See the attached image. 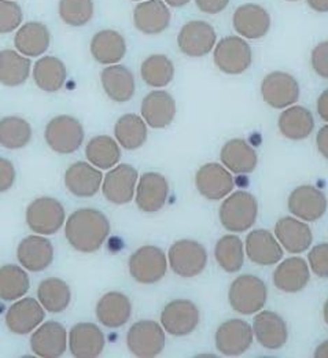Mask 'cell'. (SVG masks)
<instances>
[{
    "label": "cell",
    "instance_id": "cell-29",
    "mask_svg": "<svg viewBox=\"0 0 328 358\" xmlns=\"http://www.w3.org/2000/svg\"><path fill=\"white\" fill-rule=\"evenodd\" d=\"M102 87L111 101L129 102L135 95V77L122 65H110L101 73Z\"/></svg>",
    "mask_w": 328,
    "mask_h": 358
},
{
    "label": "cell",
    "instance_id": "cell-1",
    "mask_svg": "<svg viewBox=\"0 0 328 358\" xmlns=\"http://www.w3.org/2000/svg\"><path fill=\"white\" fill-rule=\"evenodd\" d=\"M109 234L108 217L97 209H78L66 220L65 236L74 250L80 252L99 250Z\"/></svg>",
    "mask_w": 328,
    "mask_h": 358
},
{
    "label": "cell",
    "instance_id": "cell-52",
    "mask_svg": "<svg viewBox=\"0 0 328 358\" xmlns=\"http://www.w3.org/2000/svg\"><path fill=\"white\" fill-rule=\"evenodd\" d=\"M318 114L319 117L328 122V90H326L325 92H322V95L319 96L318 99Z\"/></svg>",
    "mask_w": 328,
    "mask_h": 358
},
{
    "label": "cell",
    "instance_id": "cell-25",
    "mask_svg": "<svg viewBox=\"0 0 328 358\" xmlns=\"http://www.w3.org/2000/svg\"><path fill=\"white\" fill-rule=\"evenodd\" d=\"M102 172L88 162H76L65 172V185L77 198H91L102 187Z\"/></svg>",
    "mask_w": 328,
    "mask_h": 358
},
{
    "label": "cell",
    "instance_id": "cell-51",
    "mask_svg": "<svg viewBox=\"0 0 328 358\" xmlns=\"http://www.w3.org/2000/svg\"><path fill=\"white\" fill-rule=\"evenodd\" d=\"M316 143H318V150L319 152L328 159V125L323 127L316 138Z\"/></svg>",
    "mask_w": 328,
    "mask_h": 358
},
{
    "label": "cell",
    "instance_id": "cell-39",
    "mask_svg": "<svg viewBox=\"0 0 328 358\" xmlns=\"http://www.w3.org/2000/svg\"><path fill=\"white\" fill-rule=\"evenodd\" d=\"M114 136L125 150H138L146 143V121L138 114H125L115 122Z\"/></svg>",
    "mask_w": 328,
    "mask_h": 358
},
{
    "label": "cell",
    "instance_id": "cell-23",
    "mask_svg": "<svg viewBox=\"0 0 328 358\" xmlns=\"http://www.w3.org/2000/svg\"><path fill=\"white\" fill-rule=\"evenodd\" d=\"M253 332L257 342L268 350H278L283 348L289 338L286 322L279 315L269 310L261 312L255 316Z\"/></svg>",
    "mask_w": 328,
    "mask_h": 358
},
{
    "label": "cell",
    "instance_id": "cell-38",
    "mask_svg": "<svg viewBox=\"0 0 328 358\" xmlns=\"http://www.w3.org/2000/svg\"><path fill=\"white\" fill-rule=\"evenodd\" d=\"M37 296L41 306L51 313H61L68 309L72 292L66 282L58 278H48L40 283Z\"/></svg>",
    "mask_w": 328,
    "mask_h": 358
},
{
    "label": "cell",
    "instance_id": "cell-20",
    "mask_svg": "<svg viewBox=\"0 0 328 358\" xmlns=\"http://www.w3.org/2000/svg\"><path fill=\"white\" fill-rule=\"evenodd\" d=\"M234 28L242 37L261 38L269 32L271 15L259 4L246 3L236 8L234 13Z\"/></svg>",
    "mask_w": 328,
    "mask_h": 358
},
{
    "label": "cell",
    "instance_id": "cell-58",
    "mask_svg": "<svg viewBox=\"0 0 328 358\" xmlns=\"http://www.w3.org/2000/svg\"><path fill=\"white\" fill-rule=\"evenodd\" d=\"M287 1H298V0H287Z\"/></svg>",
    "mask_w": 328,
    "mask_h": 358
},
{
    "label": "cell",
    "instance_id": "cell-34",
    "mask_svg": "<svg viewBox=\"0 0 328 358\" xmlns=\"http://www.w3.org/2000/svg\"><path fill=\"white\" fill-rule=\"evenodd\" d=\"M311 279L309 266L305 259L292 257L285 259L273 273V285L283 292H298L308 286Z\"/></svg>",
    "mask_w": 328,
    "mask_h": 358
},
{
    "label": "cell",
    "instance_id": "cell-13",
    "mask_svg": "<svg viewBox=\"0 0 328 358\" xmlns=\"http://www.w3.org/2000/svg\"><path fill=\"white\" fill-rule=\"evenodd\" d=\"M199 309L188 299H176L169 302L162 313V328L173 336H185L194 332L199 324Z\"/></svg>",
    "mask_w": 328,
    "mask_h": 358
},
{
    "label": "cell",
    "instance_id": "cell-10",
    "mask_svg": "<svg viewBox=\"0 0 328 358\" xmlns=\"http://www.w3.org/2000/svg\"><path fill=\"white\" fill-rule=\"evenodd\" d=\"M218 41L215 28L205 21H190L183 25L178 45L184 55L191 58H201L208 55Z\"/></svg>",
    "mask_w": 328,
    "mask_h": 358
},
{
    "label": "cell",
    "instance_id": "cell-24",
    "mask_svg": "<svg viewBox=\"0 0 328 358\" xmlns=\"http://www.w3.org/2000/svg\"><path fill=\"white\" fill-rule=\"evenodd\" d=\"M17 258L25 269L41 272L54 261V246L44 236L31 235L18 245Z\"/></svg>",
    "mask_w": 328,
    "mask_h": 358
},
{
    "label": "cell",
    "instance_id": "cell-32",
    "mask_svg": "<svg viewBox=\"0 0 328 358\" xmlns=\"http://www.w3.org/2000/svg\"><path fill=\"white\" fill-rule=\"evenodd\" d=\"M51 43L48 28L41 22H27L17 29L14 45L17 51L28 58L43 55Z\"/></svg>",
    "mask_w": 328,
    "mask_h": 358
},
{
    "label": "cell",
    "instance_id": "cell-14",
    "mask_svg": "<svg viewBox=\"0 0 328 358\" xmlns=\"http://www.w3.org/2000/svg\"><path fill=\"white\" fill-rule=\"evenodd\" d=\"M138 171L128 165L121 164L113 168L104 179L102 192L105 198L114 205H127L134 199Z\"/></svg>",
    "mask_w": 328,
    "mask_h": 358
},
{
    "label": "cell",
    "instance_id": "cell-54",
    "mask_svg": "<svg viewBox=\"0 0 328 358\" xmlns=\"http://www.w3.org/2000/svg\"><path fill=\"white\" fill-rule=\"evenodd\" d=\"M315 357L328 358V341L318 346V349L315 352Z\"/></svg>",
    "mask_w": 328,
    "mask_h": 358
},
{
    "label": "cell",
    "instance_id": "cell-47",
    "mask_svg": "<svg viewBox=\"0 0 328 358\" xmlns=\"http://www.w3.org/2000/svg\"><path fill=\"white\" fill-rule=\"evenodd\" d=\"M309 265L319 278H328V243L315 246L309 252Z\"/></svg>",
    "mask_w": 328,
    "mask_h": 358
},
{
    "label": "cell",
    "instance_id": "cell-19",
    "mask_svg": "<svg viewBox=\"0 0 328 358\" xmlns=\"http://www.w3.org/2000/svg\"><path fill=\"white\" fill-rule=\"evenodd\" d=\"M135 28L143 35H159L171 24V11L164 0H145L134 10Z\"/></svg>",
    "mask_w": 328,
    "mask_h": 358
},
{
    "label": "cell",
    "instance_id": "cell-36",
    "mask_svg": "<svg viewBox=\"0 0 328 358\" xmlns=\"http://www.w3.org/2000/svg\"><path fill=\"white\" fill-rule=\"evenodd\" d=\"M32 62L28 57L14 51H0V84L8 88L22 85L31 74Z\"/></svg>",
    "mask_w": 328,
    "mask_h": 358
},
{
    "label": "cell",
    "instance_id": "cell-31",
    "mask_svg": "<svg viewBox=\"0 0 328 358\" xmlns=\"http://www.w3.org/2000/svg\"><path fill=\"white\" fill-rule=\"evenodd\" d=\"M91 55L101 65H117L127 52L125 38L117 31L105 29L98 34L91 40Z\"/></svg>",
    "mask_w": 328,
    "mask_h": 358
},
{
    "label": "cell",
    "instance_id": "cell-27",
    "mask_svg": "<svg viewBox=\"0 0 328 358\" xmlns=\"http://www.w3.org/2000/svg\"><path fill=\"white\" fill-rule=\"evenodd\" d=\"M275 236L278 242L292 254H301L308 250L313 242V235L308 224L292 218H280L275 225Z\"/></svg>",
    "mask_w": 328,
    "mask_h": 358
},
{
    "label": "cell",
    "instance_id": "cell-3",
    "mask_svg": "<svg viewBox=\"0 0 328 358\" xmlns=\"http://www.w3.org/2000/svg\"><path fill=\"white\" fill-rule=\"evenodd\" d=\"M266 298V285L253 275H243L236 278L228 292L231 308L241 315H253L259 312L265 306Z\"/></svg>",
    "mask_w": 328,
    "mask_h": 358
},
{
    "label": "cell",
    "instance_id": "cell-17",
    "mask_svg": "<svg viewBox=\"0 0 328 358\" xmlns=\"http://www.w3.org/2000/svg\"><path fill=\"white\" fill-rule=\"evenodd\" d=\"M289 210L304 221H316L327 210V198L313 185H301L289 198Z\"/></svg>",
    "mask_w": 328,
    "mask_h": 358
},
{
    "label": "cell",
    "instance_id": "cell-16",
    "mask_svg": "<svg viewBox=\"0 0 328 358\" xmlns=\"http://www.w3.org/2000/svg\"><path fill=\"white\" fill-rule=\"evenodd\" d=\"M198 192L211 201H220L231 194L234 179L231 172L220 164H206L201 166L195 175Z\"/></svg>",
    "mask_w": 328,
    "mask_h": 358
},
{
    "label": "cell",
    "instance_id": "cell-6",
    "mask_svg": "<svg viewBox=\"0 0 328 358\" xmlns=\"http://www.w3.org/2000/svg\"><path fill=\"white\" fill-rule=\"evenodd\" d=\"M215 64L221 72L242 74L253 62V52L246 40L239 36L221 38L215 47Z\"/></svg>",
    "mask_w": 328,
    "mask_h": 358
},
{
    "label": "cell",
    "instance_id": "cell-9",
    "mask_svg": "<svg viewBox=\"0 0 328 358\" xmlns=\"http://www.w3.org/2000/svg\"><path fill=\"white\" fill-rule=\"evenodd\" d=\"M169 265L180 278H195L208 264L206 249L194 241H179L169 249Z\"/></svg>",
    "mask_w": 328,
    "mask_h": 358
},
{
    "label": "cell",
    "instance_id": "cell-48",
    "mask_svg": "<svg viewBox=\"0 0 328 358\" xmlns=\"http://www.w3.org/2000/svg\"><path fill=\"white\" fill-rule=\"evenodd\" d=\"M312 68L316 74L328 80V41H323L313 48Z\"/></svg>",
    "mask_w": 328,
    "mask_h": 358
},
{
    "label": "cell",
    "instance_id": "cell-18",
    "mask_svg": "<svg viewBox=\"0 0 328 358\" xmlns=\"http://www.w3.org/2000/svg\"><path fill=\"white\" fill-rule=\"evenodd\" d=\"M105 334L92 322H78L69 332V350L73 357H98L105 349Z\"/></svg>",
    "mask_w": 328,
    "mask_h": 358
},
{
    "label": "cell",
    "instance_id": "cell-56",
    "mask_svg": "<svg viewBox=\"0 0 328 358\" xmlns=\"http://www.w3.org/2000/svg\"><path fill=\"white\" fill-rule=\"evenodd\" d=\"M323 315H325V322L328 325V299L326 301V303H325V309H323Z\"/></svg>",
    "mask_w": 328,
    "mask_h": 358
},
{
    "label": "cell",
    "instance_id": "cell-41",
    "mask_svg": "<svg viewBox=\"0 0 328 358\" xmlns=\"http://www.w3.org/2000/svg\"><path fill=\"white\" fill-rule=\"evenodd\" d=\"M32 127L21 117H4L0 120V145L8 150H20L31 143Z\"/></svg>",
    "mask_w": 328,
    "mask_h": 358
},
{
    "label": "cell",
    "instance_id": "cell-11",
    "mask_svg": "<svg viewBox=\"0 0 328 358\" xmlns=\"http://www.w3.org/2000/svg\"><path fill=\"white\" fill-rule=\"evenodd\" d=\"M261 96L271 108H290L299 98V84L289 73H269L261 83Z\"/></svg>",
    "mask_w": 328,
    "mask_h": 358
},
{
    "label": "cell",
    "instance_id": "cell-26",
    "mask_svg": "<svg viewBox=\"0 0 328 358\" xmlns=\"http://www.w3.org/2000/svg\"><path fill=\"white\" fill-rule=\"evenodd\" d=\"M176 115V102L166 91H152L142 102V118L154 129H164Z\"/></svg>",
    "mask_w": 328,
    "mask_h": 358
},
{
    "label": "cell",
    "instance_id": "cell-44",
    "mask_svg": "<svg viewBox=\"0 0 328 358\" xmlns=\"http://www.w3.org/2000/svg\"><path fill=\"white\" fill-rule=\"evenodd\" d=\"M215 257L218 264L225 272L235 273L241 271L245 261V250L242 241L236 235L222 236L216 245Z\"/></svg>",
    "mask_w": 328,
    "mask_h": 358
},
{
    "label": "cell",
    "instance_id": "cell-49",
    "mask_svg": "<svg viewBox=\"0 0 328 358\" xmlns=\"http://www.w3.org/2000/svg\"><path fill=\"white\" fill-rule=\"evenodd\" d=\"M15 181V169L11 161L0 158V192L8 191Z\"/></svg>",
    "mask_w": 328,
    "mask_h": 358
},
{
    "label": "cell",
    "instance_id": "cell-2",
    "mask_svg": "<svg viewBox=\"0 0 328 358\" xmlns=\"http://www.w3.org/2000/svg\"><path fill=\"white\" fill-rule=\"evenodd\" d=\"M258 205L255 196L246 191L231 194L221 205L219 217L221 225L231 232H245L255 225Z\"/></svg>",
    "mask_w": 328,
    "mask_h": 358
},
{
    "label": "cell",
    "instance_id": "cell-50",
    "mask_svg": "<svg viewBox=\"0 0 328 358\" xmlns=\"http://www.w3.org/2000/svg\"><path fill=\"white\" fill-rule=\"evenodd\" d=\"M197 7L206 14H219L227 8L229 0H195Z\"/></svg>",
    "mask_w": 328,
    "mask_h": 358
},
{
    "label": "cell",
    "instance_id": "cell-8",
    "mask_svg": "<svg viewBox=\"0 0 328 358\" xmlns=\"http://www.w3.org/2000/svg\"><path fill=\"white\" fill-rule=\"evenodd\" d=\"M168 269L165 252L155 246H143L129 257V273L141 285L159 282Z\"/></svg>",
    "mask_w": 328,
    "mask_h": 358
},
{
    "label": "cell",
    "instance_id": "cell-57",
    "mask_svg": "<svg viewBox=\"0 0 328 358\" xmlns=\"http://www.w3.org/2000/svg\"><path fill=\"white\" fill-rule=\"evenodd\" d=\"M134 1H145V0H134Z\"/></svg>",
    "mask_w": 328,
    "mask_h": 358
},
{
    "label": "cell",
    "instance_id": "cell-30",
    "mask_svg": "<svg viewBox=\"0 0 328 358\" xmlns=\"http://www.w3.org/2000/svg\"><path fill=\"white\" fill-rule=\"evenodd\" d=\"M132 316V303L121 292L111 291L105 294L97 305V317L108 328H120L129 322Z\"/></svg>",
    "mask_w": 328,
    "mask_h": 358
},
{
    "label": "cell",
    "instance_id": "cell-7",
    "mask_svg": "<svg viewBox=\"0 0 328 358\" xmlns=\"http://www.w3.org/2000/svg\"><path fill=\"white\" fill-rule=\"evenodd\" d=\"M66 215L62 203L54 198H37L27 209L28 227L40 235H54L65 224Z\"/></svg>",
    "mask_w": 328,
    "mask_h": 358
},
{
    "label": "cell",
    "instance_id": "cell-35",
    "mask_svg": "<svg viewBox=\"0 0 328 358\" xmlns=\"http://www.w3.org/2000/svg\"><path fill=\"white\" fill-rule=\"evenodd\" d=\"M315 129L312 113L302 106H290L279 117V131L290 141H304Z\"/></svg>",
    "mask_w": 328,
    "mask_h": 358
},
{
    "label": "cell",
    "instance_id": "cell-42",
    "mask_svg": "<svg viewBox=\"0 0 328 358\" xmlns=\"http://www.w3.org/2000/svg\"><path fill=\"white\" fill-rule=\"evenodd\" d=\"M29 286V276L21 266L10 264L0 268V299H20L28 292Z\"/></svg>",
    "mask_w": 328,
    "mask_h": 358
},
{
    "label": "cell",
    "instance_id": "cell-22",
    "mask_svg": "<svg viewBox=\"0 0 328 358\" xmlns=\"http://www.w3.org/2000/svg\"><path fill=\"white\" fill-rule=\"evenodd\" d=\"M169 195V184L159 173H145L136 187V205L142 212L154 213L161 210Z\"/></svg>",
    "mask_w": 328,
    "mask_h": 358
},
{
    "label": "cell",
    "instance_id": "cell-55",
    "mask_svg": "<svg viewBox=\"0 0 328 358\" xmlns=\"http://www.w3.org/2000/svg\"><path fill=\"white\" fill-rule=\"evenodd\" d=\"M191 0H165V3L171 7H183L185 4H188Z\"/></svg>",
    "mask_w": 328,
    "mask_h": 358
},
{
    "label": "cell",
    "instance_id": "cell-46",
    "mask_svg": "<svg viewBox=\"0 0 328 358\" xmlns=\"http://www.w3.org/2000/svg\"><path fill=\"white\" fill-rule=\"evenodd\" d=\"M22 7L14 0H0V35L11 34L22 25Z\"/></svg>",
    "mask_w": 328,
    "mask_h": 358
},
{
    "label": "cell",
    "instance_id": "cell-37",
    "mask_svg": "<svg viewBox=\"0 0 328 358\" xmlns=\"http://www.w3.org/2000/svg\"><path fill=\"white\" fill-rule=\"evenodd\" d=\"M68 77L65 64L57 57H43L34 66V80L37 87L45 92L59 91Z\"/></svg>",
    "mask_w": 328,
    "mask_h": 358
},
{
    "label": "cell",
    "instance_id": "cell-12",
    "mask_svg": "<svg viewBox=\"0 0 328 358\" xmlns=\"http://www.w3.org/2000/svg\"><path fill=\"white\" fill-rule=\"evenodd\" d=\"M253 343V328L243 320L234 319L222 322L216 332V348L227 357L246 353Z\"/></svg>",
    "mask_w": 328,
    "mask_h": 358
},
{
    "label": "cell",
    "instance_id": "cell-28",
    "mask_svg": "<svg viewBox=\"0 0 328 358\" xmlns=\"http://www.w3.org/2000/svg\"><path fill=\"white\" fill-rule=\"evenodd\" d=\"M246 254L257 265L269 266L282 259L283 250L273 234L265 229H255L246 238Z\"/></svg>",
    "mask_w": 328,
    "mask_h": 358
},
{
    "label": "cell",
    "instance_id": "cell-33",
    "mask_svg": "<svg viewBox=\"0 0 328 358\" xmlns=\"http://www.w3.org/2000/svg\"><path fill=\"white\" fill-rule=\"evenodd\" d=\"M220 158L222 165L236 175L253 172L258 162L255 148L243 139H232L224 144Z\"/></svg>",
    "mask_w": 328,
    "mask_h": 358
},
{
    "label": "cell",
    "instance_id": "cell-21",
    "mask_svg": "<svg viewBox=\"0 0 328 358\" xmlns=\"http://www.w3.org/2000/svg\"><path fill=\"white\" fill-rule=\"evenodd\" d=\"M44 320V308L35 298H22L6 313L7 328L17 335L31 334Z\"/></svg>",
    "mask_w": 328,
    "mask_h": 358
},
{
    "label": "cell",
    "instance_id": "cell-15",
    "mask_svg": "<svg viewBox=\"0 0 328 358\" xmlns=\"http://www.w3.org/2000/svg\"><path fill=\"white\" fill-rule=\"evenodd\" d=\"M69 336L62 324L47 322L41 324L31 338L32 352L41 358H58L65 355Z\"/></svg>",
    "mask_w": 328,
    "mask_h": 358
},
{
    "label": "cell",
    "instance_id": "cell-43",
    "mask_svg": "<svg viewBox=\"0 0 328 358\" xmlns=\"http://www.w3.org/2000/svg\"><path fill=\"white\" fill-rule=\"evenodd\" d=\"M141 74L148 87L164 88L175 77V65L166 55H150L142 64Z\"/></svg>",
    "mask_w": 328,
    "mask_h": 358
},
{
    "label": "cell",
    "instance_id": "cell-4",
    "mask_svg": "<svg viewBox=\"0 0 328 358\" xmlns=\"http://www.w3.org/2000/svg\"><path fill=\"white\" fill-rule=\"evenodd\" d=\"M45 143L57 154H72L84 142V128L72 115H57L45 127Z\"/></svg>",
    "mask_w": 328,
    "mask_h": 358
},
{
    "label": "cell",
    "instance_id": "cell-53",
    "mask_svg": "<svg viewBox=\"0 0 328 358\" xmlns=\"http://www.w3.org/2000/svg\"><path fill=\"white\" fill-rule=\"evenodd\" d=\"M308 6L318 13H328V0H306Z\"/></svg>",
    "mask_w": 328,
    "mask_h": 358
},
{
    "label": "cell",
    "instance_id": "cell-45",
    "mask_svg": "<svg viewBox=\"0 0 328 358\" xmlns=\"http://www.w3.org/2000/svg\"><path fill=\"white\" fill-rule=\"evenodd\" d=\"M59 17L61 20L74 28L87 25L95 13L92 0H59Z\"/></svg>",
    "mask_w": 328,
    "mask_h": 358
},
{
    "label": "cell",
    "instance_id": "cell-40",
    "mask_svg": "<svg viewBox=\"0 0 328 358\" xmlns=\"http://www.w3.org/2000/svg\"><path fill=\"white\" fill-rule=\"evenodd\" d=\"M85 157L98 169H110L118 164L121 148L118 142L108 135L92 138L85 147Z\"/></svg>",
    "mask_w": 328,
    "mask_h": 358
},
{
    "label": "cell",
    "instance_id": "cell-5",
    "mask_svg": "<svg viewBox=\"0 0 328 358\" xmlns=\"http://www.w3.org/2000/svg\"><path fill=\"white\" fill-rule=\"evenodd\" d=\"M165 342L164 328L152 320L135 322L127 334L128 349L136 357H157L162 353Z\"/></svg>",
    "mask_w": 328,
    "mask_h": 358
}]
</instances>
